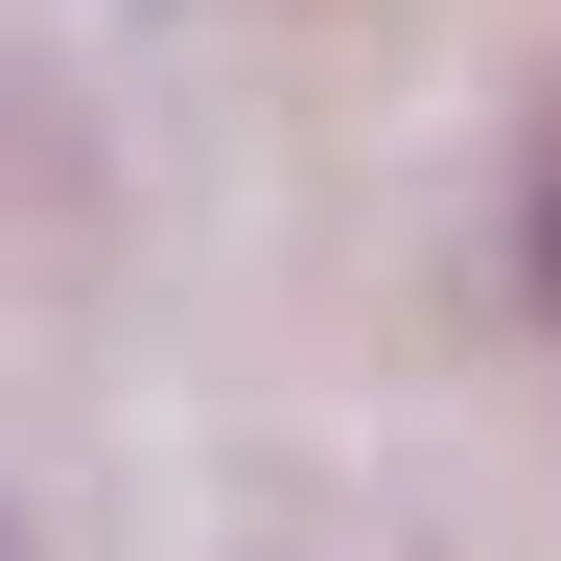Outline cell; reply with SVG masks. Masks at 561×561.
I'll list each match as a JSON object with an SVG mask.
<instances>
[{
    "label": "cell",
    "mask_w": 561,
    "mask_h": 561,
    "mask_svg": "<svg viewBox=\"0 0 561 561\" xmlns=\"http://www.w3.org/2000/svg\"><path fill=\"white\" fill-rule=\"evenodd\" d=\"M515 305L561 328V94H538V140H515Z\"/></svg>",
    "instance_id": "cell-1"
}]
</instances>
